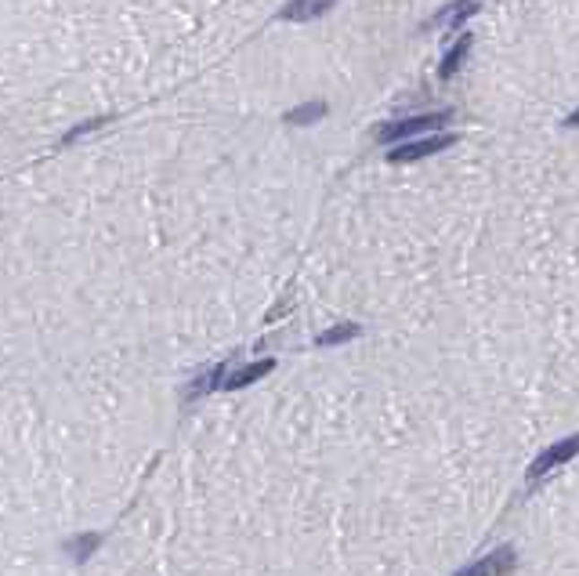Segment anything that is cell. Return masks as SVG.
<instances>
[{
  "mask_svg": "<svg viewBox=\"0 0 579 576\" xmlns=\"http://www.w3.org/2000/svg\"><path fill=\"white\" fill-rule=\"evenodd\" d=\"M326 113H330V106H326V102H305V106H298V109H290V113H286V124H298V127H308V124L323 120Z\"/></svg>",
  "mask_w": 579,
  "mask_h": 576,
  "instance_id": "cell-10",
  "label": "cell"
},
{
  "mask_svg": "<svg viewBox=\"0 0 579 576\" xmlns=\"http://www.w3.org/2000/svg\"><path fill=\"white\" fill-rule=\"evenodd\" d=\"M467 55H471V37H467V33H460V37H456V44L442 55L438 76H442V80H453V76L460 73V65H463V58H467Z\"/></svg>",
  "mask_w": 579,
  "mask_h": 576,
  "instance_id": "cell-9",
  "label": "cell"
},
{
  "mask_svg": "<svg viewBox=\"0 0 579 576\" xmlns=\"http://www.w3.org/2000/svg\"><path fill=\"white\" fill-rule=\"evenodd\" d=\"M272 366H275V359H257V362H246V366H239V370H232V373L225 377V388H229V392L246 388V384L261 380V377H264Z\"/></svg>",
  "mask_w": 579,
  "mask_h": 576,
  "instance_id": "cell-7",
  "label": "cell"
},
{
  "mask_svg": "<svg viewBox=\"0 0 579 576\" xmlns=\"http://www.w3.org/2000/svg\"><path fill=\"white\" fill-rule=\"evenodd\" d=\"M579 453V435H568V439H561V442H554V446H547L532 464H529V471H525V478L529 483H540V478L547 475V471H554L557 464H565V460H572Z\"/></svg>",
  "mask_w": 579,
  "mask_h": 576,
  "instance_id": "cell-3",
  "label": "cell"
},
{
  "mask_svg": "<svg viewBox=\"0 0 579 576\" xmlns=\"http://www.w3.org/2000/svg\"><path fill=\"white\" fill-rule=\"evenodd\" d=\"M565 124H568V127H579V109H575V113H572V117H568Z\"/></svg>",
  "mask_w": 579,
  "mask_h": 576,
  "instance_id": "cell-14",
  "label": "cell"
},
{
  "mask_svg": "<svg viewBox=\"0 0 579 576\" xmlns=\"http://www.w3.org/2000/svg\"><path fill=\"white\" fill-rule=\"evenodd\" d=\"M333 4H337V0H290V4L279 12V19H286V22H312V19L326 15Z\"/></svg>",
  "mask_w": 579,
  "mask_h": 576,
  "instance_id": "cell-5",
  "label": "cell"
},
{
  "mask_svg": "<svg viewBox=\"0 0 579 576\" xmlns=\"http://www.w3.org/2000/svg\"><path fill=\"white\" fill-rule=\"evenodd\" d=\"M225 377H229V366L225 362H218V366H211L207 373H200L196 380L188 384V399H200V396H207V392H214V388H225Z\"/></svg>",
  "mask_w": 579,
  "mask_h": 576,
  "instance_id": "cell-8",
  "label": "cell"
},
{
  "mask_svg": "<svg viewBox=\"0 0 579 576\" xmlns=\"http://www.w3.org/2000/svg\"><path fill=\"white\" fill-rule=\"evenodd\" d=\"M99 127H102V120H87V124H80L76 131H69L65 142H76V138H83V135H91V131H99Z\"/></svg>",
  "mask_w": 579,
  "mask_h": 576,
  "instance_id": "cell-12",
  "label": "cell"
},
{
  "mask_svg": "<svg viewBox=\"0 0 579 576\" xmlns=\"http://www.w3.org/2000/svg\"><path fill=\"white\" fill-rule=\"evenodd\" d=\"M453 120L449 109L442 113H417V117H406V120H392V124H380L373 131L376 142H410V138H420L424 131H435V127H445Z\"/></svg>",
  "mask_w": 579,
  "mask_h": 576,
  "instance_id": "cell-1",
  "label": "cell"
},
{
  "mask_svg": "<svg viewBox=\"0 0 579 576\" xmlns=\"http://www.w3.org/2000/svg\"><path fill=\"white\" fill-rule=\"evenodd\" d=\"M94 544H99V537H80V544H76V558H83V554H91L94 551Z\"/></svg>",
  "mask_w": 579,
  "mask_h": 576,
  "instance_id": "cell-13",
  "label": "cell"
},
{
  "mask_svg": "<svg viewBox=\"0 0 579 576\" xmlns=\"http://www.w3.org/2000/svg\"><path fill=\"white\" fill-rule=\"evenodd\" d=\"M456 145V135H431V138H410V142H399L388 160L392 163H413V160H424V156H435L442 149Z\"/></svg>",
  "mask_w": 579,
  "mask_h": 576,
  "instance_id": "cell-2",
  "label": "cell"
},
{
  "mask_svg": "<svg viewBox=\"0 0 579 576\" xmlns=\"http://www.w3.org/2000/svg\"><path fill=\"white\" fill-rule=\"evenodd\" d=\"M351 337H359V323H341V327L323 330V334H319V345H323V348H326V345H344V341H351Z\"/></svg>",
  "mask_w": 579,
  "mask_h": 576,
  "instance_id": "cell-11",
  "label": "cell"
},
{
  "mask_svg": "<svg viewBox=\"0 0 579 576\" xmlns=\"http://www.w3.org/2000/svg\"><path fill=\"white\" fill-rule=\"evenodd\" d=\"M514 565H518L514 547H500V551H493V554H486V558H478V562L463 565L456 576H507Z\"/></svg>",
  "mask_w": 579,
  "mask_h": 576,
  "instance_id": "cell-4",
  "label": "cell"
},
{
  "mask_svg": "<svg viewBox=\"0 0 579 576\" xmlns=\"http://www.w3.org/2000/svg\"><path fill=\"white\" fill-rule=\"evenodd\" d=\"M478 12V4H474V0H453V4H445L428 26H442V30H460L471 15Z\"/></svg>",
  "mask_w": 579,
  "mask_h": 576,
  "instance_id": "cell-6",
  "label": "cell"
}]
</instances>
